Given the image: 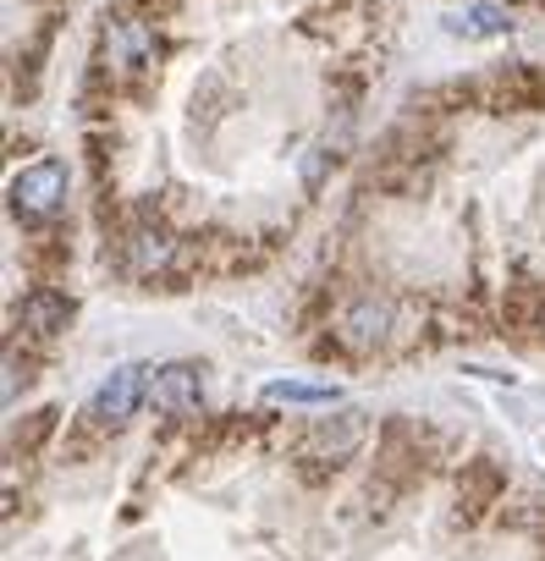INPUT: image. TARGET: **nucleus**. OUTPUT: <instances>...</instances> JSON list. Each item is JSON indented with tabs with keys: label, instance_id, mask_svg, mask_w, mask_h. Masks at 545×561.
<instances>
[{
	"label": "nucleus",
	"instance_id": "8",
	"mask_svg": "<svg viewBox=\"0 0 545 561\" xmlns=\"http://www.w3.org/2000/svg\"><path fill=\"white\" fill-rule=\"evenodd\" d=\"M259 397H264L270 408H282V402H287V408H331L342 391H337V386H320V380H270Z\"/></svg>",
	"mask_w": 545,
	"mask_h": 561
},
{
	"label": "nucleus",
	"instance_id": "2",
	"mask_svg": "<svg viewBox=\"0 0 545 561\" xmlns=\"http://www.w3.org/2000/svg\"><path fill=\"white\" fill-rule=\"evenodd\" d=\"M149 397V375H144V364H122L94 397H89V424L94 430H122L133 413H138V402Z\"/></svg>",
	"mask_w": 545,
	"mask_h": 561
},
{
	"label": "nucleus",
	"instance_id": "7",
	"mask_svg": "<svg viewBox=\"0 0 545 561\" xmlns=\"http://www.w3.org/2000/svg\"><path fill=\"white\" fill-rule=\"evenodd\" d=\"M446 34H457V39H501V34H512V18H507V7H496V0H479V7L446 18Z\"/></svg>",
	"mask_w": 545,
	"mask_h": 561
},
{
	"label": "nucleus",
	"instance_id": "5",
	"mask_svg": "<svg viewBox=\"0 0 545 561\" xmlns=\"http://www.w3.org/2000/svg\"><path fill=\"white\" fill-rule=\"evenodd\" d=\"M337 336L353 347V353H370V347H381L386 336H391V304H375V298H359L348 314H342V325H337Z\"/></svg>",
	"mask_w": 545,
	"mask_h": 561
},
{
	"label": "nucleus",
	"instance_id": "1",
	"mask_svg": "<svg viewBox=\"0 0 545 561\" xmlns=\"http://www.w3.org/2000/svg\"><path fill=\"white\" fill-rule=\"evenodd\" d=\"M67 204V165L61 160H34L12 176V215L18 220H50Z\"/></svg>",
	"mask_w": 545,
	"mask_h": 561
},
{
	"label": "nucleus",
	"instance_id": "4",
	"mask_svg": "<svg viewBox=\"0 0 545 561\" xmlns=\"http://www.w3.org/2000/svg\"><path fill=\"white\" fill-rule=\"evenodd\" d=\"M149 402H155V413H166V419L198 413V402H204V375H198V364H166V369H155Z\"/></svg>",
	"mask_w": 545,
	"mask_h": 561
},
{
	"label": "nucleus",
	"instance_id": "6",
	"mask_svg": "<svg viewBox=\"0 0 545 561\" xmlns=\"http://www.w3.org/2000/svg\"><path fill=\"white\" fill-rule=\"evenodd\" d=\"M18 320H23L29 331H39V336H56V331H67V320H72V298H67V293H29V298L18 304Z\"/></svg>",
	"mask_w": 545,
	"mask_h": 561
},
{
	"label": "nucleus",
	"instance_id": "3",
	"mask_svg": "<svg viewBox=\"0 0 545 561\" xmlns=\"http://www.w3.org/2000/svg\"><path fill=\"white\" fill-rule=\"evenodd\" d=\"M122 264H127V275H138V280H160L171 264H177V237L166 231V226H133L127 237H122Z\"/></svg>",
	"mask_w": 545,
	"mask_h": 561
}]
</instances>
